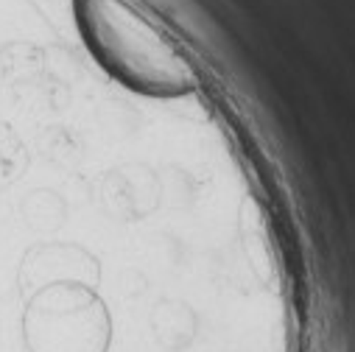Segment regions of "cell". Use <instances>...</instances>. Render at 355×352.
Masks as SVG:
<instances>
[{
    "label": "cell",
    "instance_id": "8992f818",
    "mask_svg": "<svg viewBox=\"0 0 355 352\" xmlns=\"http://www.w3.org/2000/svg\"><path fill=\"white\" fill-rule=\"evenodd\" d=\"M59 215H62V207L59 202L53 199V193L48 191H37L31 193L26 202H23V218L37 227V229H51L59 224Z\"/></svg>",
    "mask_w": 355,
    "mask_h": 352
},
{
    "label": "cell",
    "instance_id": "6da1fadb",
    "mask_svg": "<svg viewBox=\"0 0 355 352\" xmlns=\"http://www.w3.org/2000/svg\"><path fill=\"white\" fill-rule=\"evenodd\" d=\"M76 15L90 51L121 84L159 98L196 87L188 56L126 0H76Z\"/></svg>",
    "mask_w": 355,
    "mask_h": 352
},
{
    "label": "cell",
    "instance_id": "277c9868",
    "mask_svg": "<svg viewBox=\"0 0 355 352\" xmlns=\"http://www.w3.org/2000/svg\"><path fill=\"white\" fill-rule=\"evenodd\" d=\"M28 154L26 146L20 143V137L12 132V126L0 123V185H12L15 179H20L26 170Z\"/></svg>",
    "mask_w": 355,
    "mask_h": 352
},
{
    "label": "cell",
    "instance_id": "3957f363",
    "mask_svg": "<svg viewBox=\"0 0 355 352\" xmlns=\"http://www.w3.org/2000/svg\"><path fill=\"white\" fill-rule=\"evenodd\" d=\"M96 269L87 263L78 252L64 249V246H37L28 249L23 263H20V294L23 299L34 297L37 291L48 285H62V283H93Z\"/></svg>",
    "mask_w": 355,
    "mask_h": 352
},
{
    "label": "cell",
    "instance_id": "7a4b0ae2",
    "mask_svg": "<svg viewBox=\"0 0 355 352\" xmlns=\"http://www.w3.org/2000/svg\"><path fill=\"white\" fill-rule=\"evenodd\" d=\"M23 344L28 352H104L110 344L107 310L73 283L48 285L26 299Z\"/></svg>",
    "mask_w": 355,
    "mask_h": 352
},
{
    "label": "cell",
    "instance_id": "5b68a950",
    "mask_svg": "<svg viewBox=\"0 0 355 352\" xmlns=\"http://www.w3.org/2000/svg\"><path fill=\"white\" fill-rule=\"evenodd\" d=\"M154 324H157L159 341L168 344V346H182L193 335V319L182 308H165V310H159L157 319H154Z\"/></svg>",
    "mask_w": 355,
    "mask_h": 352
}]
</instances>
